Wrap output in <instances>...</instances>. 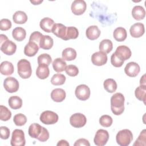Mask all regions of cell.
Listing matches in <instances>:
<instances>
[{
    "label": "cell",
    "instance_id": "obj_1",
    "mask_svg": "<svg viewBox=\"0 0 146 146\" xmlns=\"http://www.w3.org/2000/svg\"><path fill=\"white\" fill-rule=\"evenodd\" d=\"M124 96L121 93L117 92L111 98V109L115 115H121L124 111Z\"/></svg>",
    "mask_w": 146,
    "mask_h": 146
},
{
    "label": "cell",
    "instance_id": "obj_2",
    "mask_svg": "<svg viewBox=\"0 0 146 146\" xmlns=\"http://www.w3.org/2000/svg\"><path fill=\"white\" fill-rule=\"evenodd\" d=\"M1 50L7 55H13L17 50V45L13 41L9 40L6 35H0Z\"/></svg>",
    "mask_w": 146,
    "mask_h": 146
},
{
    "label": "cell",
    "instance_id": "obj_3",
    "mask_svg": "<svg viewBox=\"0 0 146 146\" xmlns=\"http://www.w3.org/2000/svg\"><path fill=\"white\" fill-rule=\"evenodd\" d=\"M18 74L22 79H28L32 74L30 62L25 59H21L17 63Z\"/></svg>",
    "mask_w": 146,
    "mask_h": 146
},
{
    "label": "cell",
    "instance_id": "obj_4",
    "mask_svg": "<svg viewBox=\"0 0 146 146\" xmlns=\"http://www.w3.org/2000/svg\"><path fill=\"white\" fill-rule=\"evenodd\" d=\"M132 140V133L128 129L119 131L116 136V141L120 146H128L131 143Z\"/></svg>",
    "mask_w": 146,
    "mask_h": 146
},
{
    "label": "cell",
    "instance_id": "obj_5",
    "mask_svg": "<svg viewBox=\"0 0 146 146\" xmlns=\"http://www.w3.org/2000/svg\"><path fill=\"white\" fill-rule=\"evenodd\" d=\"M26 143L24 132L22 129H15L12 132L10 144L12 146H24Z\"/></svg>",
    "mask_w": 146,
    "mask_h": 146
},
{
    "label": "cell",
    "instance_id": "obj_6",
    "mask_svg": "<svg viewBox=\"0 0 146 146\" xmlns=\"http://www.w3.org/2000/svg\"><path fill=\"white\" fill-rule=\"evenodd\" d=\"M58 115L51 111H44L40 115V121L47 125L54 124L58 121Z\"/></svg>",
    "mask_w": 146,
    "mask_h": 146
},
{
    "label": "cell",
    "instance_id": "obj_7",
    "mask_svg": "<svg viewBox=\"0 0 146 146\" xmlns=\"http://www.w3.org/2000/svg\"><path fill=\"white\" fill-rule=\"evenodd\" d=\"M109 139V133L107 131L103 129H98L95 135L94 141L97 146L106 145Z\"/></svg>",
    "mask_w": 146,
    "mask_h": 146
},
{
    "label": "cell",
    "instance_id": "obj_8",
    "mask_svg": "<svg viewBox=\"0 0 146 146\" xmlns=\"http://www.w3.org/2000/svg\"><path fill=\"white\" fill-rule=\"evenodd\" d=\"M87 119L84 115L81 113H75L70 118V123L74 128H81L85 125Z\"/></svg>",
    "mask_w": 146,
    "mask_h": 146
},
{
    "label": "cell",
    "instance_id": "obj_9",
    "mask_svg": "<svg viewBox=\"0 0 146 146\" xmlns=\"http://www.w3.org/2000/svg\"><path fill=\"white\" fill-rule=\"evenodd\" d=\"M75 94L76 97L80 100L84 101L87 100L90 96V89L86 84H80L75 89Z\"/></svg>",
    "mask_w": 146,
    "mask_h": 146
},
{
    "label": "cell",
    "instance_id": "obj_10",
    "mask_svg": "<svg viewBox=\"0 0 146 146\" xmlns=\"http://www.w3.org/2000/svg\"><path fill=\"white\" fill-rule=\"evenodd\" d=\"M3 87L5 90L9 93L17 92L19 87L18 81L14 77H7L3 82Z\"/></svg>",
    "mask_w": 146,
    "mask_h": 146
},
{
    "label": "cell",
    "instance_id": "obj_11",
    "mask_svg": "<svg viewBox=\"0 0 146 146\" xmlns=\"http://www.w3.org/2000/svg\"><path fill=\"white\" fill-rule=\"evenodd\" d=\"M87 4L83 0H75L71 4V9L72 13L76 15L83 14L86 10Z\"/></svg>",
    "mask_w": 146,
    "mask_h": 146
},
{
    "label": "cell",
    "instance_id": "obj_12",
    "mask_svg": "<svg viewBox=\"0 0 146 146\" xmlns=\"http://www.w3.org/2000/svg\"><path fill=\"white\" fill-rule=\"evenodd\" d=\"M91 62L95 66H103L107 62V55L100 51L96 52L92 55Z\"/></svg>",
    "mask_w": 146,
    "mask_h": 146
},
{
    "label": "cell",
    "instance_id": "obj_13",
    "mask_svg": "<svg viewBox=\"0 0 146 146\" xmlns=\"http://www.w3.org/2000/svg\"><path fill=\"white\" fill-rule=\"evenodd\" d=\"M140 71L139 65L134 62H131L127 63L124 68V72L129 77L136 76Z\"/></svg>",
    "mask_w": 146,
    "mask_h": 146
},
{
    "label": "cell",
    "instance_id": "obj_14",
    "mask_svg": "<svg viewBox=\"0 0 146 146\" xmlns=\"http://www.w3.org/2000/svg\"><path fill=\"white\" fill-rule=\"evenodd\" d=\"M131 35L133 38H140L141 37L145 32L144 25L143 23L138 22L133 24L131 26L129 29Z\"/></svg>",
    "mask_w": 146,
    "mask_h": 146
},
{
    "label": "cell",
    "instance_id": "obj_15",
    "mask_svg": "<svg viewBox=\"0 0 146 146\" xmlns=\"http://www.w3.org/2000/svg\"><path fill=\"white\" fill-rule=\"evenodd\" d=\"M115 53L120 59L124 60H126L130 58L132 55V52L130 48L124 45L118 46L116 48Z\"/></svg>",
    "mask_w": 146,
    "mask_h": 146
},
{
    "label": "cell",
    "instance_id": "obj_16",
    "mask_svg": "<svg viewBox=\"0 0 146 146\" xmlns=\"http://www.w3.org/2000/svg\"><path fill=\"white\" fill-rule=\"evenodd\" d=\"M67 27L62 23H55L52 33L57 37L61 38L63 40H65L66 35Z\"/></svg>",
    "mask_w": 146,
    "mask_h": 146
},
{
    "label": "cell",
    "instance_id": "obj_17",
    "mask_svg": "<svg viewBox=\"0 0 146 146\" xmlns=\"http://www.w3.org/2000/svg\"><path fill=\"white\" fill-rule=\"evenodd\" d=\"M39 46L34 42H29L24 48V54L29 57L34 56L39 50Z\"/></svg>",
    "mask_w": 146,
    "mask_h": 146
},
{
    "label": "cell",
    "instance_id": "obj_18",
    "mask_svg": "<svg viewBox=\"0 0 146 146\" xmlns=\"http://www.w3.org/2000/svg\"><path fill=\"white\" fill-rule=\"evenodd\" d=\"M100 30L99 29L98 27L95 25L89 26L86 31L87 38L91 40L98 39L100 36Z\"/></svg>",
    "mask_w": 146,
    "mask_h": 146
},
{
    "label": "cell",
    "instance_id": "obj_19",
    "mask_svg": "<svg viewBox=\"0 0 146 146\" xmlns=\"http://www.w3.org/2000/svg\"><path fill=\"white\" fill-rule=\"evenodd\" d=\"M55 25L54 21L50 18L45 17L41 19L39 23L40 27L46 33L52 32V28Z\"/></svg>",
    "mask_w": 146,
    "mask_h": 146
},
{
    "label": "cell",
    "instance_id": "obj_20",
    "mask_svg": "<svg viewBox=\"0 0 146 146\" xmlns=\"http://www.w3.org/2000/svg\"><path fill=\"white\" fill-rule=\"evenodd\" d=\"M66 94L65 91L62 88L54 89L51 93V98L55 102H62L66 98Z\"/></svg>",
    "mask_w": 146,
    "mask_h": 146
},
{
    "label": "cell",
    "instance_id": "obj_21",
    "mask_svg": "<svg viewBox=\"0 0 146 146\" xmlns=\"http://www.w3.org/2000/svg\"><path fill=\"white\" fill-rule=\"evenodd\" d=\"M43 127H42L38 123L31 124L30 125L28 131L29 136L32 138L38 139L43 131Z\"/></svg>",
    "mask_w": 146,
    "mask_h": 146
},
{
    "label": "cell",
    "instance_id": "obj_22",
    "mask_svg": "<svg viewBox=\"0 0 146 146\" xmlns=\"http://www.w3.org/2000/svg\"><path fill=\"white\" fill-rule=\"evenodd\" d=\"M14 71V66L10 62L3 61L0 66L1 73L3 75H10L13 74Z\"/></svg>",
    "mask_w": 146,
    "mask_h": 146
},
{
    "label": "cell",
    "instance_id": "obj_23",
    "mask_svg": "<svg viewBox=\"0 0 146 146\" xmlns=\"http://www.w3.org/2000/svg\"><path fill=\"white\" fill-rule=\"evenodd\" d=\"M54 44L53 39L49 35H43L40 38L39 47L44 50H49Z\"/></svg>",
    "mask_w": 146,
    "mask_h": 146
},
{
    "label": "cell",
    "instance_id": "obj_24",
    "mask_svg": "<svg viewBox=\"0 0 146 146\" xmlns=\"http://www.w3.org/2000/svg\"><path fill=\"white\" fill-rule=\"evenodd\" d=\"M132 15L135 20L140 21L143 19L145 16V9L141 6H135L132 10Z\"/></svg>",
    "mask_w": 146,
    "mask_h": 146
},
{
    "label": "cell",
    "instance_id": "obj_25",
    "mask_svg": "<svg viewBox=\"0 0 146 146\" xmlns=\"http://www.w3.org/2000/svg\"><path fill=\"white\" fill-rule=\"evenodd\" d=\"M12 36L15 40L18 42L22 41L25 39L26 36V30L23 27H17L13 29Z\"/></svg>",
    "mask_w": 146,
    "mask_h": 146
},
{
    "label": "cell",
    "instance_id": "obj_26",
    "mask_svg": "<svg viewBox=\"0 0 146 146\" xmlns=\"http://www.w3.org/2000/svg\"><path fill=\"white\" fill-rule=\"evenodd\" d=\"M76 51L75 49L71 47H67L63 50L62 56V59L64 60L71 61L75 59L76 58Z\"/></svg>",
    "mask_w": 146,
    "mask_h": 146
},
{
    "label": "cell",
    "instance_id": "obj_27",
    "mask_svg": "<svg viewBox=\"0 0 146 146\" xmlns=\"http://www.w3.org/2000/svg\"><path fill=\"white\" fill-rule=\"evenodd\" d=\"M52 67L55 71L60 73L65 70L67 67V63L63 59L57 58L52 62Z\"/></svg>",
    "mask_w": 146,
    "mask_h": 146
},
{
    "label": "cell",
    "instance_id": "obj_28",
    "mask_svg": "<svg viewBox=\"0 0 146 146\" xmlns=\"http://www.w3.org/2000/svg\"><path fill=\"white\" fill-rule=\"evenodd\" d=\"M113 35L114 39L117 42L124 41L127 36L126 30L122 27H119L115 29Z\"/></svg>",
    "mask_w": 146,
    "mask_h": 146
},
{
    "label": "cell",
    "instance_id": "obj_29",
    "mask_svg": "<svg viewBox=\"0 0 146 146\" xmlns=\"http://www.w3.org/2000/svg\"><path fill=\"white\" fill-rule=\"evenodd\" d=\"M49 74L50 70L47 66L43 64L38 65L36 70V75L39 79H46L49 76Z\"/></svg>",
    "mask_w": 146,
    "mask_h": 146
},
{
    "label": "cell",
    "instance_id": "obj_30",
    "mask_svg": "<svg viewBox=\"0 0 146 146\" xmlns=\"http://www.w3.org/2000/svg\"><path fill=\"white\" fill-rule=\"evenodd\" d=\"M27 14L23 11H17L13 15V19L16 24H24L27 21Z\"/></svg>",
    "mask_w": 146,
    "mask_h": 146
},
{
    "label": "cell",
    "instance_id": "obj_31",
    "mask_svg": "<svg viewBox=\"0 0 146 146\" xmlns=\"http://www.w3.org/2000/svg\"><path fill=\"white\" fill-rule=\"evenodd\" d=\"M99 50L106 54L110 53L113 48V44L110 39H103L99 43Z\"/></svg>",
    "mask_w": 146,
    "mask_h": 146
},
{
    "label": "cell",
    "instance_id": "obj_32",
    "mask_svg": "<svg viewBox=\"0 0 146 146\" xmlns=\"http://www.w3.org/2000/svg\"><path fill=\"white\" fill-rule=\"evenodd\" d=\"M8 103L11 108L18 110L22 106V100L18 96H12L9 99Z\"/></svg>",
    "mask_w": 146,
    "mask_h": 146
},
{
    "label": "cell",
    "instance_id": "obj_33",
    "mask_svg": "<svg viewBox=\"0 0 146 146\" xmlns=\"http://www.w3.org/2000/svg\"><path fill=\"white\" fill-rule=\"evenodd\" d=\"M103 86L106 91L110 93L114 92L117 89V83L116 81L111 78L105 80L103 83Z\"/></svg>",
    "mask_w": 146,
    "mask_h": 146
},
{
    "label": "cell",
    "instance_id": "obj_34",
    "mask_svg": "<svg viewBox=\"0 0 146 146\" xmlns=\"http://www.w3.org/2000/svg\"><path fill=\"white\" fill-rule=\"evenodd\" d=\"M136 98L140 101H143L145 103V95H146V86L140 85L137 87L135 91Z\"/></svg>",
    "mask_w": 146,
    "mask_h": 146
},
{
    "label": "cell",
    "instance_id": "obj_35",
    "mask_svg": "<svg viewBox=\"0 0 146 146\" xmlns=\"http://www.w3.org/2000/svg\"><path fill=\"white\" fill-rule=\"evenodd\" d=\"M79 35L78 30L74 26L67 27L66 35L64 40H67L69 39H75L78 38Z\"/></svg>",
    "mask_w": 146,
    "mask_h": 146
},
{
    "label": "cell",
    "instance_id": "obj_36",
    "mask_svg": "<svg viewBox=\"0 0 146 146\" xmlns=\"http://www.w3.org/2000/svg\"><path fill=\"white\" fill-rule=\"evenodd\" d=\"M66 76L62 74H56L51 79V83L54 86L62 85L65 83Z\"/></svg>",
    "mask_w": 146,
    "mask_h": 146
},
{
    "label": "cell",
    "instance_id": "obj_37",
    "mask_svg": "<svg viewBox=\"0 0 146 146\" xmlns=\"http://www.w3.org/2000/svg\"><path fill=\"white\" fill-rule=\"evenodd\" d=\"M11 117V111L5 106H0V119L2 121H7Z\"/></svg>",
    "mask_w": 146,
    "mask_h": 146
},
{
    "label": "cell",
    "instance_id": "obj_38",
    "mask_svg": "<svg viewBox=\"0 0 146 146\" xmlns=\"http://www.w3.org/2000/svg\"><path fill=\"white\" fill-rule=\"evenodd\" d=\"M38 65L43 64L48 66L52 62V59L51 56L48 54H42L40 55L38 58Z\"/></svg>",
    "mask_w": 146,
    "mask_h": 146
},
{
    "label": "cell",
    "instance_id": "obj_39",
    "mask_svg": "<svg viewBox=\"0 0 146 146\" xmlns=\"http://www.w3.org/2000/svg\"><path fill=\"white\" fill-rule=\"evenodd\" d=\"M13 121L16 125L22 126L26 123L27 117L24 114L18 113L14 116Z\"/></svg>",
    "mask_w": 146,
    "mask_h": 146
},
{
    "label": "cell",
    "instance_id": "obj_40",
    "mask_svg": "<svg viewBox=\"0 0 146 146\" xmlns=\"http://www.w3.org/2000/svg\"><path fill=\"white\" fill-rule=\"evenodd\" d=\"M113 122V120L111 116L108 115H102L99 119L100 124L104 127H110Z\"/></svg>",
    "mask_w": 146,
    "mask_h": 146
},
{
    "label": "cell",
    "instance_id": "obj_41",
    "mask_svg": "<svg viewBox=\"0 0 146 146\" xmlns=\"http://www.w3.org/2000/svg\"><path fill=\"white\" fill-rule=\"evenodd\" d=\"M111 62L113 66L115 67H120L123 64L124 60L120 59L115 52L111 56Z\"/></svg>",
    "mask_w": 146,
    "mask_h": 146
},
{
    "label": "cell",
    "instance_id": "obj_42",
    "mask_svg": "<svg viewBox=\"0 0 146 146\" xmlns=\"http://www.w3.org/2000/svg\"><path fill=\"white\" fill-rule=\"evenodd\" d=\"M66 74L70 76H76L79 73L78 68L73 64H70L67 66L65 69Z\"/></svg>",
    "mask_w": 146,
    "mask_h": 146
},
{
    "label": "cell",
    "instance_id": "obj_43",
    "mask_svg": "<svg viewBox=\"0 0 146 146\" xmlns=\"http://www.w3.org/2000/svg\"><path fill=\"white\" fill-rule=\"evenodd\" d=\"M145 129H143L140 133L138 138L133 144V145H145Z\"/></svg>",
    "mask_w": 146,
    "mask_h": 146
},
{
    "label": "cell",
    "instance_id": "obj_44",
    "mask_svg": "<svg viewBox=\"0 0 146 146\" xmlns=\"http://www.w3.org/2000/svg\"><path fill=\"white\" fill-rule=\"evenodd\" d=\"M42 36H43V34L40 33L39 31H34L30 35L29 41L34 42L39 46L40 38H42Z\"/></svg>",
    "mask_w": 146,
    "mask_h": 146
},
{
    "label": "cell",
    "instance_id": "obj_45",
    "mask_svg": "<svg viewBox=\"0 0 146 146\" xmlns=\"http://www.w3.org/2000/svg\"><path fill=\"white\" fill-rule=\"evenodd\" d=\"M11 27V22L8 19H2L0 21V30L6 31Z\"/></svg>",
    "mask_w": 146,
    "mask_h": 146
},
{
    "label": "cell",
    "instance_id": "obj_46",
    "mask_svg": "<svg viewBox=\"0 0 146 146\" xmlns=\"http://www.w3.org/2000/svg\"><path fill=\"white\" fill-rule=\"evenodd\" d=\"M1 138L2 139L6 140L10 136V129L5 126H1L0 127Z\"/></svg>",
    "mask_w": 146,
    "mask_h": 146
},
{
    "label": "cell",
    "instance_id": "obj_47",
    "mask_svg": "<svg viewBox=\"0 0 146 146\" xmlns=\"http://www.w3.org/2000/svg\"><path fill=\"white\" fill-rule=\"evenodd\" d=\"M49 137H50V135L48 130L46 128L43 127V131L40 135L39 136V137L38 138V140L41 142H44L49 139Z\"/></svg>",
    "mask_w": 146,
    "mask_h": 146
},
{
    "label": "cell",
    "instance_id": "obj_48",
    "mask_svg": "<svg viewBox=\"0 0 146 146\" xmlns=\"http://www.w3.org/2000/svg\"><path fill=\"white\" fill-rule=\"evenodd\" d=\"M74 146H78V145H88L90 146V144L88 141V140L86 139H79L78 140H77L75 143L74 144Z\"/></svg>",
    "mask_w": 146,
    "mask_h": 146
},
{
    "label": "cell",
    "instance_id": "obj_49",
    "mask_svg": "<svg viewBox=\"0 0 146 146\" xmlns=\"http://www.w3.org/2000/svg\"><path fill=\"white\" fill-rule=\"evenodd\" d=\"M58 146H68L69 143L65 140H61L57 143Z\"/></svg>",
    "mask_w": 146,
    "mask_h": 146
},
{
    "label": "cell",
    "instance_id": "obj_50",
    "mask_svg": "<svg viewBox=\"0 0 146 146\" xmlns=\"http://www.w3.org/2000/svg\"><path fill=\"white\" fill-rule=\"evenodd\" d=\"M140 85H145V74L141 78L140 80Z\"/></svg>",
    "mask_w": 146,
    "mask_h": 146
},
{
    "label": "cell",
    "instance_id": "obj_51",
    "mask_svg": "<svg viewBox=\"0 0 146 146\" xmlns=\"http://www.w3.org/2000/svg\"><path fill=\"white\" fill-rule=\"evenodd\" d=\"M43 2V1H30V2L34 4V5H38L41 3Z\"/></svg>",
    "mask_w": 146,
    "mask_h": 146
}]
</instances>
